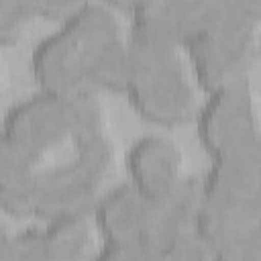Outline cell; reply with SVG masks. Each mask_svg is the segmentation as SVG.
Returning <instances> with one entry per match:
<instances>
[{"label": "cell", "instance_id": "1", "mask_svg": "<svg viewBox=\"0 0 261 261\" xmlns=\"http://www.w3.org/2000/svg\"><path fill=\"white\" fill-rule=\"evenodd\" d=\"M112 139L94 94L39 90L2 120L0 196L14 218L88 212L112 173Z\"/></svg>", "mask_w": 261, "mask_h": 261}, {"label": "cell", "instance_id": "2", "mask_svg": "<svg viewBox=\"0 0 261 261\" xmlns=\"http://www.w3.org/2000/svg\"><path fill=\"white\" fill-rule=\"evenodd\" d=\"M128 24L120 6L80 2L39 39L29 69L39 90L57 94H94L122 88Z\"/></svg>", "mask_w": 261, "mask_h": 261}, {"label": "cell", "instance_id": "3", "mask_svg": "<svg viewBox=\"0 0 261 261\" xmlns=\"http://www.w3.org/2000/svg\"><path fill=\"white\" fill-rule=\"evenodd\" d=\"M196 75L184 47L128 20L122 92L135 110L155 124H181L196 116Z\"/></svg>", "mask_w": 261, "mask_h": 261}, {"label": "cell", "instance_id": "4", "mask_svg": "<svg viewBox=\"0 0 261 261\" xmlns=\"http://www.w3.org/2000/svg\"><path fill=\"white\" fill-rule=\"evenodd\" d=\"M259 2H194L184 51L196 82L206 92L247 80L259 53Z\"/></svg>", "mask_w": 261, "mask_h": 261}, {"label": "cell", "instance_id": "5", "mask_svg": "<svg viewBox=\"0 0 261 261\" xmlns=\"http://www.w3.org/2000/svg\"><path fill=\"white\" fill-rule=\"evenodd\" d=\"M202 147L212 159L245 151L261 141V126L249 80L208 92L196 110Z\"/></svg>", "mask_w": 261, "mask_h": 261}, {"label": "cell", "instance_id": "6", "mask_svg": "<svg viewBox=\"0 0 261 261\" xmlns=\"http://www.w3.org/2000/svg\"><path fill=\"white\" fill-rule=\"evenodd\" d=\"M124 163L128 184L149 198H167L188 181L181 151L161 135H147L135 141Z\"/></svg>", "mask_w": 261, "mask_h": 261}, {"label": "cell", "instance_id": "7", "mask_svg": "<svg viewBox=\"0 0 261 261\" xmlns=\"http://www.w3.org/2000/svg\"><path fill=\"white\" fill-rule=\"evenodd\" d=\"M41 230L51 261H94L100 249L96 247L98 228L92 210L55 216Z\"/></svg>", "mask_w": 261, "mask_h": 261}, {"label": "cell", "instance_id": "8", "mask_svg": "<svg viewBox=\"0 0 261 261\" xmlns=\"http://www.w3.org/2000/svg\"><path fill=\"white\" fill-rule=\"evenodd\" d=\"M2 261H51L43 230L29 226L12 234L4 232Z\"/></svg>", "mask_w": 261, "mask_h": 261}, {"label": "cell", "instance_id": "9", "mask_svg": "<svg viewBox=\"0 0 261 261\" xmlns=\"http://www.w3.org/2000/svg\"><path fill=\"white\" fill-rule=\"evenodd\" d=\"M161 249L145 239L104 241L94 261H159Z\"/></svg>", "mask_w": 261, "mask_h": 261}, {"label": "cell", "instance_id": "10", "mask_svg": "<svg viewBox=\"0 0 261 261\" xmlns=\"http://www.w3.org/2000/svg\"><path fill=\"white\" fill-rule=\"evenodd\" d=\"M212 261H261V222L216 247Z\"/></svg>", "mask_w": 261, "mask_h": 261}, {"label": "cell", "instance_id": "11", "mask_svg": "<svg viewBox=\"0 0 261 261\" xmlns=\"http://www.w3.org/2000/svg\"><path fill=\"white\" fill-rule=\"evenodd\" d=\"M35 14H41V2H0V35L2 41L18 37Z\"/></svg>", "mask_w": 261, "mask_h": 261}, {"label": "cell", "instance_id": "12", "mask_svg": "<svg viewBox=\"0 0 261 261\" xmlns=\"http://www.w3.org/2000/svg\"><path fill=\"white\" fill-rule=\"evenodd\" d=\"M159 261H212V249L196 230H192L163 247Z\"/></svg>", "mask_w": 261, "mask_h": 261}, {"label": "cell", "instance_id": "13", "mask_svg": "<svg viewBox=\"0 0 261 261\" xmlns=\"http://www.w3.org/2000/svg\"><path fill=\"white\" fill-rule=\"evenodd\" d=\"M259 53H261V41H259Z\"/></svg>", "mask_w": 261, "mask_h": 261}]
</instances>
